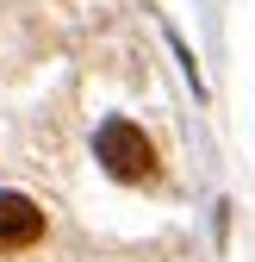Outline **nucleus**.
Segmentation results:
<instances>
[{"mask_svg": "<svg viewBox=\"0 0 255 262\" xmlns=\"http://www.w3.org/2000/svg\"><path fill=\"white\" fill-rule=\"evenodd\" d=\"M93 150H100V162H106L118 181H143L156 169V150H149V138H143L131 119H106L100 138H93Z\"/></svg>", "mask_w": 255, "mask_h": 262, "instance_id": "obj_1", "label": "nucleus"}, {"mask_svg": "<svg viewBox=\"0 0 255 262\" xmlns=\"http://www.w3.org/2000/svg\"><path fill=\"white\" fill-rule=\"evenodd\" d=\"M44 237V212L25 193H0V250H25Z\"/></svg>", "mask_w": 255, "mask_h": 262, "instance_id": "obj_2", "label": "nucleus"}]
</instances>
